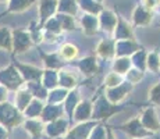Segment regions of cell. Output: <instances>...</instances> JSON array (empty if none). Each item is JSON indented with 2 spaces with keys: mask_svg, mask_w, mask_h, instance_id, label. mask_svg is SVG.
Masks as SVG:
<instances>
[{
  "mask_svg": "<svg viewBox=\"0 0 160 139\" xmlns=\"http://www.w3.org/2000/svg\"><path fill=\"white\" fill-rule=\"evenodd\" d=\"M8 138H10V129L0 124V139H8Z\"/></svg>",
  "mask_w": 160,
  "mask_h": 139,
  "instance_id": "obj_47",
  "label": "cell"
},
{
  "mask_svg": "<svg viewBox=\"0 0 160 139\" xmlns=\"http://www.w3.org/2000/svg\"><path fill=\"white\" fill-rule=\"evenodd\" d=\"M93 116H92V120L95 121L103 122L106 120H109L112 116L120 113L125 109L121 104H114L106 97L104 95V86L98 92L96 97H93Z\"/></svg>",
  "mask_w": 160,
  "mask_h": 139,
  "instance_id": "obj_1",
  "label": "cell"
},
{
  "mask_svg": "<svg viewBox=\"0 0 160 139\" xmlns=\"http://www.w3.org/2000/svg\"><path fill=\"white\" fill-rule=\"evenodd\" d=\"M141 121L142 124L145 125L146 129H149L150 132L156 134V132L160 131V120H159V116H158V111H156L155 106H148L142 110L139 116Z\"/></svg>",
  "mask_w": 160,
  "mask_h": 139,
  "instance_id": "obj_12",
  "label": "cell"
},
{
  "mask_svg": "<svg viewBox=\"0 0 160 139\" xmlns=\"http://www.w3.org/2000/svg\"><path fill=\"white\" fill-rule=\"evenodd\" d=\"M118 129L124 132L125 135H128L131 139H145L153 135V132H150L149 129L145 128V125L142 124L139 117H134V118L122 122L118 127Z\"/></svg>",
  "mask_w": 160,
  "mask_h": 139,
  "instance_id": "obj_4",
  "label": "cell"
},
{
  "mask_svg": "<svg viewBox=\"0 0 160 139\" xmlns=\"http://www.w3.org/2000/svg\"><path fill=\"white\" fill-rule=\"evenodd\" d=\"M66 116V111H64V106L63 103L56 104V103H46L43 107V111H42L41 120L45 122H50L54 121V120L60 118V117Z\"/></svg>",
  "mask_w": 160,
  "mask_h": 139,
  "instance_id": "obj_20",
  "label": "cell"
},
{
  "mask_svg": "<svg viewBox=\"0 0 160 139\" xmlns=\"http://www.w3.org/2000/svg\"><path fill=\"white\" fill-rule=\"evenodd\" d=\"M58 53H60L61 58H63L66 63H71V61L77 60L78 58V47H77L75 45H72V43H63V45L58 47Z\"/></svg>",
  "mask_w": 160,
  "mask_h": 139,
  "instance_id": "obj_30",
  "label": "cell"
},
{
  "mask_svg": "<svg viewBox=\"0 0 160 139\" xmlns=\"http://www.w3.org/2000/svg\"><path fill=\"white\" fill-rule=\"evenodd\" d=\"M96 2H99V3H103V2H104V0H96Z\"/></svg>",
  "mask_w": 160,
  "mask_h": 139,
  "instance_id": "obj_50",
  "label": "cell"
},
{
  "mask_svg": "<svg viewBox=\"0 0 160 139\" xmlns=\"http://www.w3.org/2000/svg\"><path fill=\"white\" fill-rule=\"evenodd\" d=\"M33 99L32 93L25 85L22 88H20L18 91L14 92V104L17 106V109L22 113L24 110L27 109V106L31 103V100Z\"/></svg>",
  "mask_w": 160,
  "mask_h": 139,
  "instance_id": "obj_26",
  "label": "cell"
},
{
  "mask_svg": "<svg viewBox=\"0 0 160 139\" xmlns=\"http://www.w3.org/2000/svg\"><path fill=\"white\" fill-rule=\"evenodd\" d=\"M13 64L20 71L25 83L33 82V81H42V75H43L45 68H39V67L32 66V64H24V63H20V61H13Z\"/></svg>",
  "mask_w": 160,
  "mask_h": 139,
  "instance_id": "obj_11",
  "label": "cell"
},
{
  "mask_svg": "<svg viewBox=\"0 0 160 139\" xmlns=\"http://www.w3.org/2000/svg\"><path fill=\"white\" fill-rule=\"evenodd\" d=\"M141 3H142L146 8H149V10H155V8H158V6H159L158 0H142Z\"/></svg>",
  "mask_w": 160,
  "mask_h": 139,
  "instance_id": "obj_46",
  "label": "cell"
},
{
  "mask_svg": "<svg viewBox=\"0 0 160 139\" xmlns=\"http://www.w3.org/2000/svg\"><path fill=\"white\" fill-rule=\"evenodd\" d=\"M107 139H117L112 131V127H109V125H107Z\"/></svg>",
  "mask_w": 160,
  "mask_h": 139,
  "instance_id": "obj_48",
  "label": "cell"
},
{
  "mask_svg": "<svg viewBox=\"0 0 160 139\" xmlns=\"http://www.w3.org/2000/svg\"><path fill=\"white\" fill-rule=\"evenodd\" d=\"M99 27H100V31L107 35L113 36V32L116 29V25H117V21H118V15H117L113 10H109V8H103L102 13L99 15Z\"/></svg>",
  "mask_w": 160,
  "mask_h": 139,
  "instance_id": "obj_14",
  "label": "cell"
},
{
  "mask_svg": "<svg viewBox=\"0 0 160 139\" xmlns=\"http://www.w3.org/2000/svg\"><path fill=\"white\" fill-rule=\"evenodd\" d=\"M39 56H41L42 61H43L45 68L50 70H61L66 64V61L61 58V56L58 52H52V53H45L43 50L39 49Z\"/></svg>",
  "mask_w": 160,
  "mask_h": 139,
  "instance_id": "obj_21",
  "label": "cell"
},
{
  "mask_svg": "<svg viewBox=\"0 0 160 139\" xmlns=\"http://www.w3.org/2000/svg\"><path fill=\"white\" fill-rule=\"evenodd\" d=\"M132 67V61L131 57H114L112 63V71H116V72L121 74V75H125Z\"/></svg>",
  "mask_w": 160,
  "mask_h": 139,
  "instance_id": "obj_34",
  "label": "cell"
},
{
  "mask_svg": "<svg viewBox=\"0 0 160 139\" xmlns=\"http://www.w3.org/2000/svg\"><path fill=\"white\" fill-rule=\"evenodd\" d=\"M79 6V10L82 13H88V14H95L99 15L103 10V3H99L96 0H77Z\"/></svg>",
  "mask_w": 160,
  "mask_h": 139,
  "instance_id": "obj_29",
  "label": "cell"
},
{
  "mask_svg": "<svg viewBox=\"0 0 160 139\" xmlns=\"http://www.w3.org/2000/svg\"><path fill=\"white\" fill-rule=\"evenodd\" d=\"M146 70L153 74L160 72V54L158 52H148Z\"/></svg>",
  "mask_w": 160,
  "mask_h": 139,
  "instance_id": "obj_38",
  "label": "cell"
},
{
  "mask_svg": "<svg viewBox=\"0 0 160 139\" xmlns=\"http://www.w3.org/2000/svg\"><path fill=\"white\" fill-rule=\"evenodd\" d=\"M0 49L13 53V31L7 27H0Z\"/></svg>",
  "mask_w": 160,
  "mask_h": 139,
  "instance_id": "obj_31",
  "label": "cell"
},
{
  "mask_svg": "<svg viewBox=\"0 0 160 139\" xmlns=\"http://www.w3.org/2000/svg\"><path fill=\"white\" fill-rule=\"evenodd\" d=\"M24 120V114L17 109V106L10 102H4V103H0V124L4 125L6 128L13 129L17 127L22 125Z\"/></svg>",
  "mask_w": 160,
  "mask_h": 139,
  "instance_id": "obj_2",
  "label": "cell"
},
{
  "mask_svg": "<svg viewBox=\"0 0 160 139\" xmlns=\"http://www.w3.org/2000/svg\"><path fill=\"white\" fill-rule=\"evenodd\" d=\"M132 89H134V85L124 79V81L117 86H113V88H104V95H106V97L109 99L112 103L121 104L122 102L125 100V97L132 92Z\"/></svg>",
  "mask_w": 160,
  "mask_h": 139,
  "instance_id": "obj_8",
  "label": "cell"
},
{
  "mask_svg": "<svg viewBox=\"0 0 160 139\" xmlns=\"http://www.w3.org/2000/svg\"><path fill=\"white\" fill-rule=\"evenodd\" d=\"M31 36H32L33 42H35V45H39V43L43 42V28L39 25L36 21H32V24L29 25L28 28Z\"/></svg>",
  "mask_w": 160,
  "mask_h": 139,
  "instance_id": "obj_42",
  "label": "cell"
},
{
  "mask_svg": "<svg viewBox=\"0 0 160 139\" xmlns=\"http://www.w3.org/2000/svg\"><path fill=\"white\" fill-rule=\"evenodd\" d=\"M71 64L75 67L85 78H92L99 72V61H98V56H87L84 58L71 61Z\"/></svg>",
  "mask_w": 160,
  "mask_h": 139,
  "instance_id": "obj_6",
  "label": "cell"
},
{
  "mask_svg": "<svg viewBox=\"0 0 160 139\" xmlns=\"http://www.w3.org/2000/svg\"><path fill=\"white\" fill-rule=\"evenodd\" d=\"M70 121L66 116L60 117V118L54 120V121L46 122L45 124V135L50 139H60L67 134V131L70 129Z\"/></svg>",
  "mask_w": 160,
  "mask_h": 139,
  "instance_id": "obj_7",
  "label": "cell"
},
{
  "mask_svg": "<svg viewBox=\"0 0 160 139\" xmlns=\"http://www.w3.org/2000/svg\"><path fill=\"white\" fill-rule=\"evenodd\" d=\"M81 95H79V92L77 91V89H72V91L68 92V95H67L66 100L63 102V106H64V111H66V117L71 121L72 120V114H74V110H75V107L78 106V103L81 102Z\"/></svg>",
  "mask_w": 160,
  "mask_h": 139,
  "instance_id": "obj_25",
  "label": "cell"
},
{
  "mask_svg": "<svg viewBox=\"0 0 160 139\" xmlns=\"http://www.w3.org/2000/svg\"><path fill=\"white\" fill-rule=\"evenodd\" d=\"M58 0H38V24L41 27L45 25V22L49 18L54 17L57 14Z\"/></svg>",
  "mask_w": 160,
  "mask_h": 139,
  "instance_id": "obj_10",
  "label": "cell"
},
{
  "mask_svg": "<svg viewBox=\"0 0 160 139\" xmlns=\"http://www.w3.org/2000/svg\"><path fill=\"white\" fill-rule=\"evenodd\" d=\"M158 2H159V6H160V0H158Z\"/></svg>",
  "mask_w": 160,
  "mask_h": 139,
  "instance_id": "obj_51",
  "label": "cell"
},
{
  "mask_svg": "<svg viewBox=\"0 0 160 139\" xmlns=\"http://www.w3.org/2000/svg\"><path fill=\"white\" fill-rule=\"evenodd\" d=\"M95 54L102 60H112L116 57V41L113 38H104L96 46Z\"/></svg>",
  "mask_w": 160,
  "mask_h": 139,
  "instance_id": "obj_17",
  "label": "cell"
},
{
  "mask_svg": "<svg viewBox=\"0 0 160 139\" xmlns=\"http://www.w3.org/2000/svg\"><path fill=\"white\" fill-rule=\"evenodd\" d=\"M142 46L137 42V39L116 41V57H131Z\"/></svg>",
  "mask_w": 160,
  "mask_h": 139,
  "instance_id": "obj_19",
  "label": "cell"
},
{
  "mask_svg": "<svg viewBox=\"0 0 160 139\" xmlns=\"http://www.w3.org/2000/svg\"><path fill=\"white\" fill-rule=\"evenodd\" d=\"M98 124H99V121H95V120L85 121V122H75V125L70 127L67 134L60 139H88L92 129Z\"/></svg>",
  "mask_w": 160,
  "mask_h": 139,
  "instance_id": "obj_9",
  "label": "cell"
},
{
  "mask_svg": "<svg viewBox=\"0 0 160 139\" xmlns=\"http://www.w3.org/2000/svg\"><path fill=\"white\" fill-rule=\"evenodd\" d=\"M42 28H43L46 32L54 33V35H63V29H61L60 21H58V18L56 17V15H54V17H52V18H49Z\"/></svg>",
  "mask_w": 160,
  "mask_h": 139,
  "instance_id": "obj_40",
  "label": "cell"
},
{
  "mask_svg": "<svg viewBox=\"0 0 160 139\" xmlns=\"http://www.w3.org/2000/svg\"><path fill=\"white\" fill-rule=\"evenodd\" d=\"M35 46L29 31L24 29H13V54L20 56L27 53Z\"/></svg>",
  "mask_w": 160,
  "mask_h": 139,
  "instance_id": "obj_5",
  "label": "cell"
},
{
  "mask_svg": "<svg viewBox=\"0 0 160 139\" xmlns=\"http://www.w3.org/2000/svg\"><path fill=\"white\" fill-rule=\"evenodd\" d=\"M58 86H61L64 89H68V91L77 89L78 78H77V75L71 70H67L63 67L61 70H58Z\"/></svg>",
  "mask_w": 160,
  "mask_h": 139,
  "instance_id": "obj_24",
  "label": "cell"
},
{
  "mask_svg": "<svg viewBox=\"0 0 160 139\" xmlns=\"http://www.w3.org/2000/svg\"><path fill=\"white\" fill-rule=\"evenodd\" d=\"M92 116H93V102L88 100V99H82L78 103V106L75 107L72 114L71 122H85L91 121Z\"/></svg>",
  "mask_w": 160,
  "mask_h": 139,
  "instance_id": "obj_13",
  "label": "cell"
},
{
  "mask_svg": "<svg viewBox=\"0 0 160 139\" xmlns=\"http://www.w3.org/2000/svg\"><path fill=\"white\" fill-rule=\"evenodd\" d=\"M42 83L50 91L53 88L58 86V70H50L45 68L43 75H42Z\"/></svg>",
  "mask_w": 160,
  "mask_h": 139,
  "instance_id": "obj_35",
  "label": "cell"
},
{
  "mask_svg": "<svg viewBox=\"0 0 160 139\" xmlns=\"http://www.w3.org/2000/svg\"><path fill=\"white\" fill-rule=\"evenodd\" d=\"M56 17L58 18V21H60L63 32H72V31H77L79 28V22L77 21V18L74 17V15L57 13Z\"/></svg>",
  "mask_w": 160,
  "mask_h": 139,
  "instance_id": "obj_28",
  "label": "cell"
},
{
  "mask_svg": "<svg viewBox=\"0 0 160 139\" xmlns=\"http://www.w3.org/2000/svg\"><path fill=\"white\" fill-rule=\"evenodd\" d=\"M0 83L4 85L10 92H15L25 85V81L17 67L11 63L10 66L0 70Z\"/></svg>",
  "mask_w": 160,
  "mask_h": 139,
  "instance_id": "obj_3",
  "label": "cell"
},
{
  "mask_svg": "<svg viewBox=\"0 0 160 139\" xmlns=\"http://www.w3.org/2000/svg\"><path fill=\"white\" fill-rule=\"evenodd\" d=\"M114 41H122V39H135V32H134V25L132 22H128L122 17L118 15V21H117L116 29L112 36Z\"/></svg>",
  "mask_w": 160,
  "mask_h": 139,
  "instance_id": "obj_18",
  "label": "cell"
},
{
  "mask_svg": "<svg viewBox=\"0 0 160 139\" xmlns=\"http://www.w3.org/2000/svg\"><path fill=\"white\" fill-rule=\"evenodd\" d=\"M68 89H64L61 86H57V88H53L49 91V95H48V99H46V103H56V104H60L66 100L67 95H68Z\"/></svg>",
  "mask_w": 160,
  "mask_h": 139,
  "instance_id": "obj_36",
  "label": "cell"
},
{
  "mask_svg": "<svg viewBox=\"0 0 160 139\" xmlns=\"http://www.w3.org/2000/svg\"><path fill=\"white\" fill-rule=\"evenodd\" d=\"M22 128L31 135V139H39L45 134V122L41 118H25Z\"/></svg>",
  "mask_w": 160,
  "mask_h": 139,
  "instance_id": "obj_22",
  "label": "cell"
},
{
  "mask_svg": "<svg viewBox=\"0 0 160 139\" xmlns=\"http://www.w3.org/2000/svg\"><path fill=\"white\" fill-rule=\"evenodd\" d=\"M88 139H107V125H103V122H99L92 129Z\"/></svg>",
  "mask_w": 160,
  "mask_h": 139,
  "instance_id": "obj_43",
  "label": "cell"
},
{
  "mask_svg": "<svg viewBox=\"0 0 160 139\" xmlns=\"http://www.w3.org/2000/svg\"><path fill=\"white\" fill-rule=\"evenodd\" d=\"M132 25L134 27H148L153 21V10H149L141 3L137 4L132 11Z\"/></svg>",
  "mask_w": 160,
  "mask_h": 139,
  "instance_id": "obj_15",
  "label": "cell"
},
{
  "mask_svg": "<svg viewBox=\"0 0 160 139\" xmlns=\"http://www.w3.org/2000/svg\"><path fill=\"white\" fill-rule=\"evenodd\" d=\"M79 28L82 29L84 35L87 36H95L100 31L99 27V17L95 14L82 13L81 20H79Z\"/></svg>",
  "mask_w": 160,
  "mask_h": 139,
  "instance_id": "obj_16",
  "label": "cell"
},
{
  "mask_svg": "<svg viewBox=\"0 0 160 139\" xmlns=\"http://www.w3.org/2000/svg\"><path fill=\"white\" fill-rule=\"evenodd\" d=\"M8 93H10V91L4 85L0 83V103H4V102L8 100Z\"/></svg>",
  "mask_w": 160,
  "mask_h": 139,
  "instance_id": "obj_45",
  "label": "cell"
},
{
  "mask_svg": "<svg viewBox=\"0 0 160 139\" xmlns=\"http://www.w3.org/2000/svg\"><path fill=\"white\" fill-rule=\"evenodd\" d=\"M45 104H46V102L33 97L32 100H31V103L27 106V109L22 111L24 117H25V118H41Z\"/></svg>",
  "mask_w": 160,
  "mask_h": 139,
  "instance_id": "obj_27",
  "label": "cell"
},
{
  "mask_svg": "<svg viewBox=\"0 0 160 139\" xmlns=\"http://www.w3.org/2000/svg\"><path fill=\"white\" fill-rule=\"evenodd\" d=\"M122 81H124V75L116 72V71H112V72H109L106 77H104L103 86L104 88H113V86L120 85Z\"/></svg>",
  "mask_w": 160,
  "mask_h": 139,
  "instance_id": "obj_41",
  "label": "cell"
},
{
  "mask_svg": "<svg viewBox=\"0 0 160 139\" xmlns=\"http://www.w3.org/2000/svg\"><path fill=\"white\" fill-rule=\"evenodd\" d=\"M79 11V6L77 0H58V6H57V13H63V14H68L77 17Z\"/></svg>",
  "mask_w": 160,
  "mask_h": 139,
  "instance_id": "obj_33",
  "label": "cell"
},
{
  "mask_svg": "<svg viewBox=\"0 0 160 139\" xmlns=\"http://www.w3.org/2000/svg\"><path fill=\"white\" fill-rule=\"evenodd\" d=\"M25 86L31 91L33 97L36 99H41V100L46 102L49 95V89L42 83V81H33V82H27Z\"/></svg>",
  "mask_w": 160,
  "mask_h": 139,
  "instance_id": "obj_32",
  "label": "cell"
},
{
  "mask_svg": "<svg viewBox=\"0 0 160 139\" xmlns=\"http://www.w3.org/2000/svg\"><path fill=\"white\" fill-rule=\"evenodd\" d=\"M38 0H8L7 7L3 14H21L35 6ZM2 14V15H3Z\"/></svg>",
  "mask_w": 160,
  "mask_h": 139,
  "instance_id": "obj_23",
  "label": "cell"
},
{
  "mask_svg": "<svg viewBox=\"0 0 160 139\" xmlns=\"http://www.w3.org/2000/svg\"><path fill=\"white\" fill-rule=\"evenodd\" d=\"M143 77H145V71H142V70H139V68H137V67L132 66L131 68L128 70V72L124 75V79L135 86L137 83H139L141 81H142Z\"/></svg>",
  "mask_w": 160,
  "mask_h": 139,
  "instance_id": "obj_39",
  "label": "cell"
},
{
  "mask_svg": "<svg viewBox=\"0 0 160 139\" xmlns=\"http://www.w3.org/2000/svg\"><path fill=\"white\" fill-rule=\"evenodd\" d=\"M146 60H148V52L143 47H141L139 50H137L134 54L131 56V61H132V66L137 67V68L142 70L146 72Z\"/></svg>",
  "mask_w": 160,
  "mask_h": 139,
  "instance_id": "obj_37",
  "label": "cell"
},
{
  "mask_svg": "<svg viewBox=\"0 0 160 139\" xmlns=\"http://www.w3.org/2000/svg\"><path fill=\"white\" fill-rule=\"evenodd\" d=\"M149 102L153 104V106H159L160 107V81L156 82L152 88L149 89Z\"/></svg>",
  "mask_w": 160,
  "mask_h": 139,
  "instance_id": "obj_44",
  "label": "cell"
},
{
  "mask_svg": "<svg viewBox=\"0 0 160 139\" xmlns=\"http://www.w3.org/2000/svg\"><path fill=\"white\" fill-rule=\"evenodd\" d=\"M8 0H0V3H7Z\"/></svg>",
  "mask_w": 160,
  "mask_h": 139,
  "instance_id": "obj_49",
  "label": "cell"
}]
</instances>
